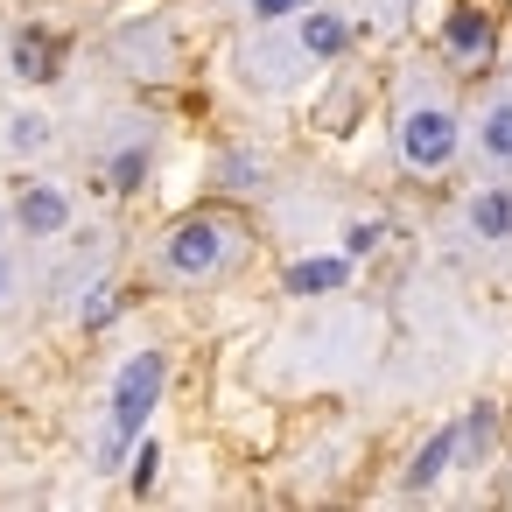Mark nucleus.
Returning <instances> with one entry per match:
<instances>
[{
    "mask_svg": "<svg viewBox=\"0 0 512 512\" xmlns=\"http://www.w3.org/2000/svg\"><path fill=\"white\" fill-rule=\"evenodd\" d=\"M155 400H162V351H134L120 365V386H113V428H106V449H99L106 470H120V456L141 435V421L155 414Z\"/></svg>",
    "mask_w": 512,
    "mask_h": 512,
    "instance_id": "nucleus-1",
    "label": "nucleus"
},
{
    "mask_svg": "<svg viewBox=\"0 0 512 512\" xmlns=\"http://www.w3.org/2000/svg\"><path fill=\"white\" fill-rule=\"evenodd\" d=\"M232 239H239V232H232L225 218H211V211H204V218H183V225L169 232V267H176V274H211V267H225Z\"/></svg>",
    "mask_w": 512,
    "mask_h": 512,
    "instance_id": "nucleus-2",
    "label": "nucleus"
},
{
    "mask_svg": "<svg viewBox=\"0 0 512 512\" xmlns=\"http://www.w3.org/2000/svg\"><path fill=\"white\" fill-rule=\"evenodd\" d=\"M400 155H407L414 169H442V162L456 155V120H449L442 106H414V113H400Z\"/></svg>",
    "mask_w": 512,
    "mask_h": 512,
    "instance_id": "nucleus-3",
    "label": "nucleus"
},
{
    "mask_svg": "<svg viewBox=\"0 0 512 512\" xmlns=\"http://www.w3.org/2000/svg\"><path fill=\"white\" fill-rule=\"evenodd\" d=\"M8 71H15L22 85H50V78L64 71V43H57L50 29H22L15 50H8Z\"/></svg>",
    "mask_w": 512,
    "mask_h": 512,
    "instance_id": "nucleus-4",
    "label": "nucleus"
},
{
    "mask_svg": "<svg viewBox=\"0 0 512 512\" xmlns=\"http://www.w3.org/2000/svg\"><path fill=\"white\" fill-rule=\"evenodd\" d=\"M442 50L463 57V64H484V57H491V22H484V8H456V15L442 22Z\"/></svg>",
    "mask_w": 512,
    "mask_h": 512,
    "instance_id": "nucleus-5",
    "label": "nucleus"
},
{
    "mask_svg": "<svg viewBox=\"0 0 512 512\" xmlns=\"http://www.w3.org/2000/svg\"><path fill=\"white\" fill-rule=\"evenodd\" d=\"M22 225H29L36 239L64 232V225H71V204H64V190H50V183H29V190H22Z\"/></svg>",
    "mask_w": 512,
    "mask_h": 512,
    "instance_id": "nucleus-6",
    "label": "nucleus"
},
{
    "mask_svg": "<svg viewBox=\"0 0 512 512\" xmlns=\"http://www.w3.org/2000/svg\"><path fill=\"white\" fill-rule=\"evenodd\" d=\"M470 232L477 239H512V183H491L470 197Z\"/></svg>",
    "mask_w": 512,
    "mask_h": 512,
    "instance_id": "nucleus-7",
    "label": "nucleus"
},
{
    "mask_svg": "<svg viewBox=\"0 0 512 512\" xmlns=\"http://www.w3.org/2000/svg\"><path fill=\"white\" fill-rule=\"evenodd\" d=\"M344 281H351V260H302V267H288V295H330Z\"/></svg>",
    "mask_w": 512,
    "mask_h": 512,
    "instance_id": "nucleus-8",
    "label": "nucleus"
},
{
    "mask_svg": "<svg viewBox=\"0 0 512 512\" xmlns=\"http://www.w3.org/2000/svg\"><path fill=\"white\" fill-rule=\"evenodd\" d=\"M344 43H351L344 15H302V50L309 57H344Z\"/></svg>",
    "mask_w": 512,
    "mask_h": 512,
    "instance_id": "nucleus-9",
    "label": "nucleus"
},
{
    "mask_svg": "<svg viewBox=\"0 0 512 512\" xmlns=\"http://www.w3.org/2000/svg\"><path fill=\"white\" fill-rule=\"evenodd\" d=\"M456 449H463V428H442V435H435V442H428V449L414 456V470H407V484H414V491H421V484H435V477L449 470V456H456Z\"/></svg>",
    "mask_w": 512,
    "mask_h": 512,
    "instance_id": "nucleus-10",
    "label": "nucleus"
},
{
    "mask_svg": "<svg viewBox=\"0 0 512 512\" xmlns=\"http://www.w3.org/2000/svg\"><path fill=\"white\" fill-rule=\"evenodd\" d=\"M477 141H484L491 162H512V106H491L484 127H477Z\"/></svg>",
    "mask_w": 512,
    "mask_h": 512,
    "instance_id": "nucleus-11",
    "label": "nucleus"
},
{
    "mask_svg": "<svg viewBox=\"0 0 512 512\" xmlns=\"http://www.w3.org/2000/svg\"><path fill=\"white\" fill-rule=\"evenodd\" d=\"M106 176H113V190H141L148 155H141V148H127V155H113V169H106Z\"/></svg>",
    "mask_w": 512,
    "mask_h": 512,
    "instance_id": "nucleus-12",
    "label": "nucleus"
},
{
    "mask_svg": "<svg viewBox=\"0 0 512 512\" xmlns=\"http://www.w3.org/2000/svg\"><path fill=\"white\" fill-rule=\"evenodd\" d=\"M8 141H15V148H22V155H36V148H43V141H50V120H36V113H22V120H15V127H8Z\"/></svg>",
    "mask_w": 512,
    "mask_h": 512,
    "instance_id": "nucleus-13",
    "label": "nucleus"
},
{
    "mask_svg": "<svg viewBox=\"0 0 512 512\" xmlns=\"http://www.w3.org/2000/svg\"><path fill=\"white\" fill-rule=\"evenodd\" d=\"M379 239H386V225H351V232H344V260H358V253H372Z\"/></svg>",
    "mask_w": 512,
    "mask_h": 512,
    "instance_id": "nucleus-14",
    "label": "nucleus"
},
{
    "mask_svg": "<svg viewBox=\"0 0 512 512\" xmlns=\"http://www.w3.org/2000/svg\"><path fill=\"white\" fill-rule=\"evenodd\" d=\"M155 463H162V449H155V442H141V456H134V491H148V484H155Z\"/></svg>",
    "mask_w": 512,
    "mask_h": 512,
    "instance_id": "nucleus-15",
    "label": "nucleus"
},
{
    "mask_svg": "<svg viewBox=\"0 0 512 512\" xmlns=\"http://www.w3.org/2000/svg\"><path fill=\"white\" fill-rule=\"evenodd\" d=\"M260 22H281V15H302V0H253Z\"/></svg>",
    "mask_w": 512,
    "mask_h": 512,
    "instance_id": "nucleus-16",
    "label": "nucleus"
},
{
    "mask_svg": "<svg viewBox=\"0 0 512 512\" xmlns=\"http://www.w3.org/2000/svg\"><path fill=\"white\" fill-rule=\"evenodd\" d=\"M8 288H15V274H8V260H0V295H8Z\"/></svg>",
    "mask_w": 512,
    "mask_h": 512,
    "instance_id": "nucleus-17",
    "label": "nucleus"
}]
</instances>
